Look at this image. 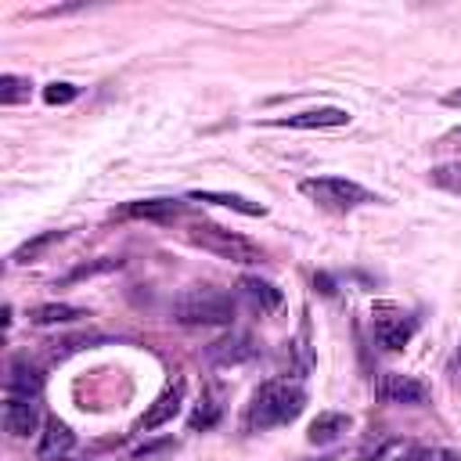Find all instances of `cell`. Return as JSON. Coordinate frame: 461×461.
Returning <instances> with one entry per match:
<instances>
[{
    "instance_id": "8",
    "label": "cell",
    "mask_w": 461,
    "mask_h": 461,
    "mask_svg": "<svg viewBox=\"0 0 461 461\" xmlns=\"http://www.w3.org/2000/svg\"><path fill=\"white\" fill-rule=\"evenodd\" d=\"M0 418H4V432H11L14 439H29V436L40 432V425H43L36 400H25V396H7Z\"/></svg>"
},
{
    "instance_id": "28",
    "label": "cell",
    "mask_w": 461,
    "mask_h": 461,
    "mask_svg": "<svg viewBox=\"0 0 461 461\" xmlns=\"http://www.w3.org/2000/svg\"><path fill=\"white\" fill-rule=\"evenodd\" d=\"M447 378H450V385L461 393V339H457V346H454V353H450V360H447Z\"/></svg>"
},
{
    "instance_id": "1",
    "label": "cell",
    "mask_w": 461,
    "mask_h": 461,
    "mask_svg": "<svg viewBox=\"0 0 461 461\" xmlns=\"http://www.w3.org/2000/svg\"><path fill=\"white\" fill-rule=\"evenodd\" d=\"M306 407V389L288 382V378H270L263 382L249 407H245V429L249 432H267V429H277V425H288L303 414Z\"/></svg>"
},
{
    "instance_id": "13",
    "label": "cell",
    "mask_w": 461,
    "mask_h": 461,
    "mask_svg": "<svg viewBox=\"0 0 461 461\" xmlns=\"http://www.w3.org/2000/svg\"><path fill=\"white\" fill-rule=\"evenodd\" d=\"M180 212H184V202L176 198H140L119 209V216H130V220H173Z\"/></svg>"
},
{
    "instance_id": "18",
    "label": "cell",
    "mask_w": 461,
    "mask_h": 461,
    "mask_svg": "<svg viewBox=\"0 0 461 461\" xmlns=\"http://www.w3.org/2000/svg\"><path fill=\"white\" fill-rule=\"evenodd\" d=\"M288 364H292L295 378H306L310 367H313V346H310V321H306V317L299 321V331H295V339L288 342Z\"/></svg>"
},
{
    "instance_id": "23",
    "label": "cell",
    "mask_w": 461,
    "mask_h": 461,
    "mask_svg": "<svg viewBox=\"0 0 461 461\" xmlns=\"http://www.w3.org/2000/svg\"><path fill=\"white\" fill-rule=\"evenodd\" d=\"M176 450V439H148L144 447L133 450V461H166Z\"/></svg>"
},
{
    "instance_id": "6",
    "label": "cell",
    "mask_w": 461,
    "mask_h": 461,
    "mask_svg": "<svg viewBox=\"0 0 461 461\" xmlns=\"http://www.w3.org/2000/svg\"><path fill=\"white\" fill-rule=\"evenodd\" d=\"M184 400H187V378L184 375H176L151 403H148V411L137 418V432H155V429H162L166 421H173L176 414H180V407H184Z\"/></svg>"
},
{
    "instance_id": "25",
    "label": "cell",
    "mask_w": 461,
    "mask_h": 461,
    "mask_svg": "<svg viewBox=\"0 0 461 461\" xmlns=\"http://www.w3.org/2000/svg\"><path fill=\"white\" fill-rule=\"evenodd\" d=\"M122 259H97V263H86V267H76L72 274H65V281H79V277H90V274H104L112 267H119Z\"/></svg>"
},
{
    "instance_id": "5",
    "label": "cell",
    "mask_w": 461,
    "mask_h": 461,
    "mask_svg": "<svg viewBox=\"0 0 461 461\" xmlns=\"http://www.w3.org/2000/svg\"><path fill=\"white\" fill-rule=\"evenodd\" d=\"M375 396L393 407H421L429 403V385L403 371H385L375 378Z\"/></svg>"
},
{
    "instance_id": "17",
    "label": "cell",
    "mask_w": 461,
    "mask_h": 461,
    "mask_svg": "<svg viewBox=\"0 0 461 461\" xmlns=\"http://www.w3.org/2000/svg\"><path fill=\"white\" fill-rule=\"evenodd\" d=\"M194 202H209V205H223V209H234V212H245V216H263L267 205L245 198V194H234V191H191Z\"/></svg>"
},
{
    "instance_id": "11",
    "label": "cell",
    "mask_w": 461,
    "mask_h": 461,
    "mask_svg": "<svg viewBox=\"0 0 461 461\" xmlns=\"http://www.w3.org/2000/svg\"><path fill=\"white\" fill-rule=\"evenodd\" d=\"M346 122H349V112L335 108V104H321V108H306V112L274 119V126H292V130H328V126H346Z\"/></svg>"
},
{
    "instance_id": "2",
    "label": "cell",
    "mask_w": 461,
    "mask_h": 461,
    "mask_svg": "<svg viewBox=\"0 0 461 461\" xmlns=\"http://www.w3.org/2000/svg\"><path fill=\"white\" fill-rule=\"evenodd\" d=\"M169 313H173L176 324H187V328H198V324L220 328V324H230V321H234L238 306H234V299H230L227 292H220V288H187V292H180V295L173 299Z\"/></svg>"
},
{
    "instance_id": "16",
    "label": "cell",
    "mask_w": 461,
    "mask_h": 461,
    "mask_svg": "<svg viewBox=\"0 0 461 461\" xmlns=\"http://www.w3.org/2000/svg\"><path fill=\"white\" fill-rule=\"evenodd\" d=\"M79 317H86V310H83V306H72V303H40V306L29 310V324H36V328L72 324V321H79Z\"/></svg>"
},
{
    "instance_id": "14",
    "label": "cell",
    "mask_w": 461,
    "mask_h": 461,
    "mask_svg": "<svg viewBox=\"0 0 461 461\" xmlns=\"http://www.w3.org/2000/svg\"><path fill=\"white\" fill-rule=\"evenodd\" d=\"M43 389V375L25 364V360H14L11 371H7V396H25V400H36Z\"/></svg>"
},
{
    "instance_id": "27",
    "label": "cell",
    "mask_w": 461,
    "mask_h": 461,
    "mask_svg": "<svg viewBox=\"0 0 461 461\" xmlns=\"http://www.w3.org/2000/svg\"><path fill=\"white\" fill-rule=\"evenodd\" d=\"M90 342H101V335H72V339H61V342H54V353H72V349H83Z\"/></svg>"
},
{
    "instance_id": "26",
    "label": "cell",
    "mask_w": 461,
    "mask_h": 461,
    "mask_svg": "<svg viewBox=\"0 0 461 461\" xmlns=\"http://www.w3.org/2000/svg\"><path fill=\"white\" fill-rule=\"evenodd\" d=\"M389 461H436V454L432 450H425V447H414V443H403Z\"/></svg>"
},
{
    "instance_id": "4",
    "label": "cell",
    "mask_w": 461,
    "mask_h": 461,
    "mask_svg": "<svg viewBox=\"0 0 461 461\" xmlns=\"http://www.w3.org/2000/svg\"><path fill=\"white\" fill-rule=\"evenodd\" d=\"M191 241L202 245L205 252L227 259V263H241V267L263 259V249H259L252 238H245V234H238V230H230V227H220V223H198V227L191 230Z\"/></svg>"
},
{
    "instance_id": "21",
    "label": "cell",
    "mask_w": 461,
    "mask_h": 461,
    "mask_svg": "<svg viewBox=\"0 0 461 461\" xmlns=\"http://www.w3.org/2000/svg\"><path fill=\"white\" fill-rule=\"evenodd\" d=\"M29 94H32L29 76H14V72L0 76V104H22V101H29Z\"/></svg>"
},
{
    "instance_id": "3",
    "label": "cell",
    "mask_w": 461,
    "mask_h": 461,
    "mask_svg": "<svg viewBox=\"0 0 461 461\" xmlns=\"http://www.w3.org/2000/svg\"><path fill=\"white\" fill-rule=\"evenodd\" d=\"M299 191L331 212H349L367 202H378L364 184L346 180V176H306V180H299Z\"/></svg>"
},
{
    "instance_id": "12",
    "label": "cell",
    "mask_w": 461,
    "mask_h": 461,
    "mask_svg": "<svg viewBox=\"0 0 461 461\" xmlns=\"http://www.w3.org/2000/svg\"><path fill=\"white\" fill-rule=\"evenodd\" d=\"M238 288L245 292V299L259 310V313H277L281 306H285V292L274 285V281H267V277H256V274H245L241 281H238Z\"/></svg>"
},
{
    "instance_id": "24",
    "label": "cell",
    "mask_w": 461,
    "mask_h": 461,
    "mask_svg": "<svg viewBox=\"0 0 461 461\" xmlns=\"http://www.w3.org/2000/svg\"><path fill=\"white\" fill-rule=\"evenodd\" d=\"M76 94H79V90H76L72 83H47V86H43V101H47V104H68Z\"/></svg>"
},
{
    "instance_id": "22",
    "label": "cell",
    "mask_w": 461,
    "mask_h": 461,
    "mask_svg": "<svg viewBox=\"0 0 461 461\" xmlns=\"http://www.w3.org/2000/svg\"><path fill=\"white\" fill-rule=\"evenodd\" d=\"M220 403H216V396H205V400H198V407L191 411V418H187V425H191V432H198V429H212L216 425V418H220Z\"/></svg>"
},
{
    "instance_id": "19",
    "label": "cell",
    "mask_w": 461,
    "mask_h": 461,
    "mask_svg": "<svg viewBox=\"0 0 461 461\" xmlns=\"http://www.w3.org/2000/svg\"><path fill=\"white\" fill-rule=\"evenodd\" d=\"M65 238V230H43V234H36V238H29V241H22L14 252H11V263L14 267H25V263H36L50 245H58Z\"/></svg>"
},
{
    "instance_id": "32",
    "label": "cell",
    "mask_w": 461,
    "mask_h": 461,
    "mask_svg": "<svg viewBox=\"0 0 461 461\" xmlns=\"http://www.w3.org/2000/svg\"><path fill=\"white\" fill-rule=\"evenodd\" d=\"M439 461H461V454H457V450H443Z\"/></svg>"
},
{
    "instance_id": "9",
    "label": "cell",
    "mask_w": 461,
    "mask_h": 461,
    "mask_svg": "<svg viewBox=\"0 0 461 461\" xmlns=\"http://www.w3.org/2000/svg\"><path fill=\"white\" fill-rule=\"evenodd\" d=\"M72 450H76V432L61 418H47L40 443H36V457L40 461H65Z\"/></svg>"
},
{
    "instance_id": "15",
    "label": "cell",
    "mask_w": 461,
    "mask_h": 461,
    "mask_svg": "<svg viewBox=\"0 0 461 461\" xmlns=\"http://www.w3.org/2000/svg\"><path fill=\"white\" fill-rule=\"evenodd\" d=\"M349 429V414H339V411H324V414H317L313 421H310V429H306V439L313 443V447H328V443H335L342 432Z\"/></svg>"
},
{
    "instance_id": "7",
    "label": "cell",
    "mask_w": 461,
    "mask_h": 461,
    "mask_svg": "<svg viewBox=\"0 0 461 461\" xmlns=\"http://www.w3.org/2000/svg\"><path fill=\"white\" fill-rule=\"evenodd\" d=\"M414 331H418V321L407 317V313H400V310H378V313H375V339H378V346L389 349V353L403 349Z\"/></svg>"
},
{
    "instance_id": "29",
    "label": "cell",
    "mask_w": 461,
    "mask_h": 461,
    "mask_svg": "<svg viewBox=\"0 0 461 461\" xmlns=\"http://www.w3.org/2000/svg\"><path fill=\"white\" fill-rule=\"evenodd\" d=\"M439 148H461V126H454V130H447V133L439 137Z\"/></svg>"
},
{
    "instance_id": "31",
    "label": "cell",
    "mask_w": 461,
    "mask_h": 461,
    "mask_svg": "<svg viewBox=\"0 0 461 461\" xmlns=\"http://www.w3.org/2000/svg\"><path fill=\"white\" fill-rule=\"evenodd\" d=\"M313 281H317V285H321V292H328V295H331V292H335V288H331V281H328V277H324V274H321V277H313Z\"/></svg>"
},
{
    "instance_id": "10",
    "label": "cell",
    "mask_w": 461,
    "mask_h": 461,
    "mask_svg": "<svg viewBox=\"0 0 461 461\" xmlns=\"http://www.w3.org/2000/svg\"><path fill=\"white\" fill-rule=\"evenodd\" d=\"M205 357H209L216 367H238V364H245V360L256 357V342H252V335H245V331H230V335L216 339V342L205 349Z\"/></svg>"
},
{
    "instance_id": "20",
    "label": "cell",
    "mask_w": 461,
    "mask_h": 461,
    "mask_svg": "<svg viewBox=\"0 0 461 461\" xmlns=\"http://www.w3.org/2000/svg\"><path fill=\"white\" fill-rule=\"evenodd\" d=\"M429 184L439 187V191H447V194H457V198H461V158L432 166V169H429Z\"/></svg>"
},
{
    "instance_id": "30",
    "label": "cell",
    "mask_w": 461,
    "mask_h": 461,
    "mask_svg": "<svg viewBox=\"0 0 461 461\" xmlns=\"http://www.w3.org/2000/svg\"><path fill=\"white\" fill-rule=\"evenodd\" d=\"M443 104H450V108H461V86H457V90H450V94L443 97Z\"/></svg>"
}]
</instances>
